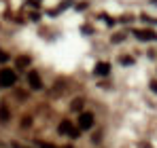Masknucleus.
Masks as SVG:
<instances>
[{
	"instance_id": "obj_1",
	"label": "nucleus",
	"mask_w": 157,
	"mask_h": 148,
	"mask_svg": "<svg viewBox=\"0 0 157 148\" xmlns=\"http://www.w3.org/2000/svg\"><path fill=\"white\" fill-rule=\"evenodd\" d=\"M15 80H17V76H15L13 70H6V68H4V70L0 72V87H13Z\"/></svg>"
},
{
	"instance_id": "obj_2",
	"label": "nucleus",
	"mask_w": 157,
	"mask_h": 148,
	"mask_svg": "<svg viewBox=\"0 0 157 148\" xmlns=\"http://www.w3.org/2000/svg\"><path fill=\"white\" fill-rule=\"evenodd\" d=\"M59 133L70 135V138H78V131L72 127V123H70V121H62V123H59Z\"/></svg>"
},
{
	"instance_id": "obj_3",
	"label": "nucleus",
	"mask_w": 157,
	"mask_h": 148,
	"mask_svg": "<svg viewBox=\"0 0 157 148\" xmlns=\"http://www.w3.org/2000/svg\"><path fill=\"white\" fill-rule=\"evenodd\" d=\"M134 36H136L138 40H147V43L157 40V34L153 32V30H136V32H134Z\"/></svg>"
},
{
	"instance_id": "obj_4",
	"label": "nucleus",
	"mask_w": 157,
	"mask_h": 148,
	"mask_svg": "<svg viewBox=\"0 0 157 148\" xmlns=\"http://www.w3.org/2000/svg\"><path fill=\"white\" fill-rule=\"evenodd\" d=\"M78 127L81 129H91L94 127V114L91 112H83L78 117Z\"/></svg>"
},
{
	"instance_id": "obj_5",
	"label": "nucleus",
	"mask_w": 157,
	"mask_h": 148,
	"mask_svg": "<svg viewBox=\"0 0 157 148\" xmlns=\"http://www.w3.org/2000/svg\"><path fill=\"white\" fill-rule=\"evenodd\" d=\"M28 83H30V87L32 89H43V80H40V76L36 72H30L28 74Z\"/></svg>"
},
{
	"instance_id": "obj_6",
	"label": "nucleus",
	"mask_w": 157,
	"mask_h": 148,
	"mask_svg": "<svg viewBox=\"0 0 157 148\" xmlns=\"http://www.w3.org/2000/svg\"><path fill=\"white\" fill-rule=\"evenodd\" d=\"M94 72L98 74V76H106V74L110 72V66L106 64V61H100V64H96V70Z\"/></svg>"
},
{
	"instance_id": "obj_7",
	"label": "nucleus",
	"mask_w": 157,
	"mask_h": 148,
	"mask_svg": "<svg viewBox=\"0 0 157 148\" xmlns=\"http://www.w3.org/2000/svg\"><path fill=\"white\" fill-rule=\"evenodd\" d=\"M26 66H30V57H28V55L17 57V68H26Z\"/></svg>"
},
{
	"instance_id": "obj_8",
	"label": "nucleus",
	"mask_w": 157,
	"mask_h": 148,
	"mask_svg": "<svg viewBox=\"0 0 157 148\" xmlns=\"http://www.w3.org/2000/svg\"><path fill=\"white\" fill-rule=\"evenodd\" d=\"M68 6H70V0H66V2H62V4H59V6H57L55 11L51 9V15H57V13H62V11H66Z\"/></svg>"
},
{
	"instance_id": "obj_9",
	"label": "nucleus",
	"mask_w": 157,
	"mask_h": 148,
	"mask_svg": "<svg viewBox=\"0 0 157 148\" xmlns=\"http://www.w3.org/2000/svg\"><path fill=\"white\" fill-rule=\"evenodd\" d=\"M0 121H2V123L9 121V108H6V106H0Z\"/></svg>"
},
{
	"instance_id": "obj_10",
	"label": "nucleus",
	"mask_w": 157,
	"mask_h": 148,
	"mask_svg": "<svg viewBox=\"0 0 157 148\" xmlns=\"http://www.w3.org/2000/svg\"><path fill=\"white\" fill-rule=\"evenodd\" d=\"M119 61H121L123 66H132V64H134V59H132V57H121Z\"/></svg>"
},
{
	"instance_id": "obj_11",
	"label": "nucleus",
	"mask_w": 157,
	"mask_h": 148,
	"mask_svg": "<svg viewBox=\"0 0 157 148\" xmlns=\"http://www.w3.org/2000/svg\"><path fill=\"white\" fill-rule=\"evenodd\" d=\"M72 108H75V110H81V108H83V99H77V102L72 104Z\"/></svg>"
},
{
	"instance_id": "obj_12",
	"label": "nucleus",
	"mask_w": 157,
	"mask_h": 148,
	"mask_svg": "<svg viewBox=\"0 0 157 148\" xmlns=\"http://www.w3.org/2000/svg\"><path fill=\"white\" fill-rule=\"evenodd\" d=\"M123 38H125V36H123V34H117V36H113V43H121V40H123Z\"/></svg>"
},
{
	"instance_id": "obj_13",
	"label": "nucleus",
	"mask_w": 157,
	"mask_h": 148,
	"mask_svg": "<svg viewBox=\"0 0 157 148\" xmlns=\"http://www.w3.org/2000/svg\"><path fill=\"white\" fill-rule=\"evenodd\" d=\"M4 61H9V55H6V53H2V51H0V64H4Z\"/></svg>"
},
{
	"instance_id": "obj_14",
	"label": "nucleus",
	"mask_w": 157,
	"mask_h": 148,
	"mask_svg": "<svg viewBox=\"0 0 157 148\" xmlns=\"http://www.w3.org/2000/svg\"><path fill=\"white\" fill-rule=\"evenodd\" d=\"M30 123H32V121H30V117H26V119H24V127H30Z\"/></svg>"
},
{
	"instance_id": "obj_15",
	"label": "nucleus",
	"mask_w": 157,
	"mask_h": 148,
	"mask_svg": "<svg viewBox=\"0 0 157 148\" xmlns=\"http://www.w3.org/2000/svg\"><path fill=\"white\" fill-rule=\"evenodd\" d=\"M40 148H57V146H53V144H40Z\"/></svg>"
},
{
	"instance_id": "obj_16",
	"label": "nucleus",
	"mask_w": 157,
	"mask_h": 148,
	"mask_svg": "<svg viewBox=\"0 0 157 148\" xmlns=\"http://www.w3.org/2000/svg\"><path fill=\"white\" fill-rule=\"evenodd\" d=\"M151 89H153V91H155V93H157V83H155V80L151 83Z\"/></svg>"
},
{
	"instance_id": "obj_17",
	"label": "nucleus",
	"mask_w": 157,
	"mask_h": 148,
	"mask_svg": "<svg viewBox=\"0 0 157 148\" xmlns=\"http://www.w3.org/2000/svg\"><path fill=\"white\" fill-rule=\"evenodd\" d=\"M13 148H24L21 144H17V142H13Z\"/></svg>"
},
{
	"instance_id": "obj_18",
	"label": "nucleus",
	"mask_w": 157,
	"mask_h": 148,
	"mask_svg": "<svg viewBox=\"0 0 157 148\" xmlns=\"http://www.w3.org/2000/svg\"><path fill=\"white\" fill-rule=\"evenodd\" d=\"M153 4H157V0H153Z\"/></svg>"
}]
</instances>
